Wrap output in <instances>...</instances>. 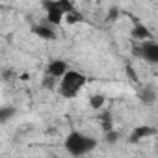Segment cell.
I'll return each mask as SVG.
<instances>
[{
    "label": "cell",
    "instance_id": "cell-7",
    "mask_svg": "<svg viewBox=\"0 0 158 158\" xmlns=\"http://www.w3.org/2000/svg\"><path fill=\"white\" fill-rule=\"evenodd\" d=\"M154 128L152 127H149V125H141V127H136L134 130H132V134H130V141L132 143H138V141H141V139H145V138H149V136H154Z\"/></svg>",
    "mask_w": 158,
    "mask_h": 158
},
{
    "label": "cell",
    "instance_id": "cell-3",
    "mask_svg": "<svg viewBox=\"0 0 158 158\" xmlns=\"http://www.w3.org/2000/svg\"><path fill=\"white\" fill-rule=\"evenodd\" d=\"M136 54L141 56L145 61H149V63L154 65V63H158V43L152 41V39H145L136 48Z\"/></svg>",
    "mask_w": 158,
    "mask_h": 158
},
{
    "label": "cell",
    "instance_id": "cell-2",
    "mask_svg": "<svg viewBox=\"0 0 158 158\" xmlns=\"http://www.w3.org/2000/svg\"><path fill=\"white\" fill-rule=\"evenodd\" d=\"M58 91L61 97L65 99H74L78 93H80L86 86V76L82 73H78V71H73V69H67L60 78H58Z\"/></svg>",
    "mask_w": 158,
    "mask_h": 158
},
{
    "label": "cell",
    "instance_id": "cell-13",
    "mask_svg": "<svg viewBox=\"0 0 158 158\" xmlns=\"http://www.w3.org/2000/svg\"><path fill=\"white\" fill-rule=\"evenodd\" d=\"M58 4H60V8L63 10V13H65V15L76 10V8H74V4L71 2V0H58Z\"/></svg>",
    "mask_w": 158,
    "mask_h": 158
},
{
    "label": "cell",
    "instance_id": "cell-16",
    "mask_svg": "<svg viewBox=\"0 0 158 158\" xmlns=\"http://www.w3.org/2000/svg\"><path fill=\"white\" fill-rule=\"evenodd\" d=\"M117 15H119L117 8H112V10H110V15H108V21H112V19H117Z\"/></svg>",
    "mask_w": 158,
    "mask_h": 158
},
{
    "label": "cell",
    "instance_id": "cell-14",
    "mask_svg": "<svg viewBox=\"0 0 158 158\" xmlns=\"http://www.w3.org/2000/svg\"><path fill=\"white\" fill-rule=\"evenodd\" d=\"M63 19H65V21H67L69 24H74V23H78V21H82V17L76 13V10H74V11H71V13H67V15H65Z\"/></svg>",
    "mask_w": 158,
    "mask_h": 158
},
{
    "label": "cell",
    "instance_id": "cell-6",
    "mask_svg": "<svg viewBox=\"0 0 158 158\" xmlns=\"http://www.w3.org/2000/svg\"><path fill=\"white\" fill-rule=\"evenodd\" d=\"M156 97H158V93H156V86H154V84L143 86V89H141V93H139V99H141V102H143L145 106H152V104L156 102Z\"/></svg>",
    "mask_w": 158,
    "mask_h": 158
},
{
    "label": "cell",
    "instance_id": "cell-5",
    "mask_svg": "<svg viewBox=\"0 0 158 158\" xmlns=\"http://www.w3.org/2000/svg\"><path fill=\"white\" fill-rule=\"evenodd\" d=\"M67 69H69V65H67L63 60H52V61L47 65L45 73H47L48 76H52V78H56V80H58V78H60Z\"/></svg>",
    "mask_w": 158,
    "mask_h": 158
},
{
    "label": "cell",
    "instance_id": "cell-10",
    "mask_svg": "<svg viewBox=\"0 0 158 158\" xmlns=\"http://www.w3.org/2000/svg\"><path fill=\"white\" fill-rule=\"evenodd\" d=\"M15 114H17V108L15 106H0V125H4L10 119H13Z\"/></svg>",
    "mask_w": 158,
    "mask_h": 158
},
{
    "label": "cell",
    "instance_id": "cell-9",
    "mask_svg": "<svg viewBox=\"0 0 158 158\" xmlns=\"http://www.w3.org/2000/svg\"><path fill=\"white\" fill-rule=\"evenodd\" d=\"M132 37L134 39H138V41H145V39H152V35H151V32L143 26V24H136L134 28H132Z\"/></svg>",
    "mask_w": 158,
    "mask_h": 158
},
{
    "label": "cell",
    "instance_id": "cell-15",
    "mask_svg": "<svg viewBox=\"0 0 158 158\" xmlns=\"http://www.w3.org/2000/svg\"><path fill=\"white\" fill-rule=\"evenodd\" d=\"M54 84H56V78H52V76H48V74H47V78H45V88L54 89Z\"/></svg>",
    "mask_w": 158,
    "mask_h": 158
},
{
    "label": "cell",
    "instance_id": "cell-12",
    "mask_svg": "<svg viewBox=\"0 0 158 158\" xmlns=\"http://www.w3.org/2000/svg\"><path fill=\"white\" fill-rule=\"evenodd\" d=\"M106 134H104V141L106 143H110V145H114V143H117V139H119V132H115L114 128H110V130H104Z\"/></svg>",
    "mask_w": 158,
    "mask_h": 158
},
{
    "label": "cell",
    "instance_id": "cell-11",
    "mask_svg": "<svg viewBox=\"0 0 158 158\" xmlns=\"http://www.w3.org/2000/svg\"><path fill=\"white\" fill-rule=\"evenodd\" d=\"M89 106H91L93 110H101V108L104 106V95H101V93L91 95V97H89Z\"/></svg>",
    "mask_w": 158,
    "mask_h": 158
},
{
    "label": "cell",
    "instance_id": "cell-1",
    "mask_svg": "<svg viewBox=\"0 0 158 158\" xmlns=\"http://www.w3.org/2000/svg\"><path fill=\"white\" fill-rule=\"evenodd\" d=\"M99 141L89 136V134H84V132H71L65 141H63V147L65 151L71 154V156H84V154H89L97 149Z\"/></svg>",
    "mask_w": 158,
    "mask_h": 158
},
{
    "label": "cell",
    "instance_id": "cell-4",
    "mask_svg": "<svg viewBox=\"0 0 158 158\" xmlns=\"http://www.w3.org/2000/svg\"><path fill=\"white\" fill-rule=\"evenodd\" d=\"M43 10L47 13V21L48 24H61L63 23V10L60 8L58 0H43Z\"/></svg>",
    "mask_w": 158,
    "mask_h": 158
},
{
    "label": "cell",
    "instance_id": "cell-8",
    "mask_svg": "<svg viewBox=\"0 0 158 158\" xmlns=\"http://www.w3.org/2000/svg\"><path fill=\"white\" fill-rule=\"evenodd\" d=\"M32 32H34L35 35H39V39H47V41L56 39V32H54V28H52V26H48V24L34 26V28H32Z\"/></svg>",
    "mask_w": 158,
    "mask_h": 158
}]
</instances>
